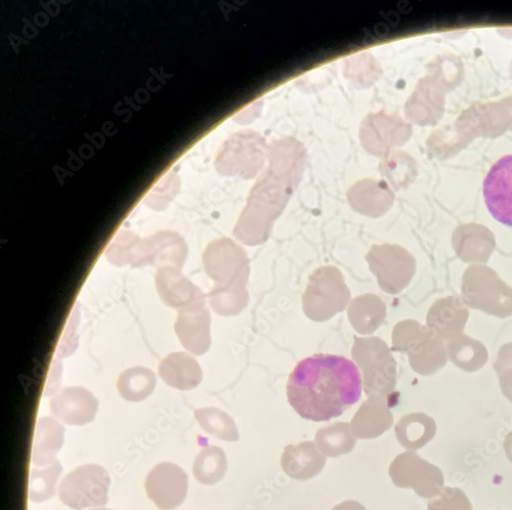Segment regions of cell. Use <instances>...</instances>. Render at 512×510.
Here are the masks:
<instances>
[{
    "instance_id": "obj_7",
    "label": "cell",
    "mask_w": 512,
    "mask_h": 510,
    "mask_svg": "<svg viewBox=\"0 0 512 510\" xmlns=\"http://www.w3.org/2000/svg\"><path fill=\"white\" fill-rule=\"evenodd\" d=\"M145 489L148 497L160 510H174L187 498L189 478L179 465L162 462L148 474Z\"/></svg>"
},
{
    "instance_id": "obj_4",
    "label": "cell",
    "mask_w": 512,
    "mask_h": 510,
    "mask_svg": "<svg viewBox=\"0 0 512 510\" xmlns=\"http://www.w3.org/2000/svg\"><path fill=\"white\" fill-rule=\"evenodd\" d=\"M110 485V476L103 466L85 464L65 476L59 487V497L65 505L76 510L101 507L108 503Z\"/></svg>"
},
{
    "instance_id": "obj_8",
    "label": "cell",
    "mask_w": 512,
    "mask_h": 510,
    "mask_svg": "<svg viewBox=\"0 0 512 510\" xmlns=\"http://www.w3.org/2000/svg\"><path fill=\"white\" fill-rule=\"evenodd\" d=\"M188 253V245L180 234L172 231L157 232L141 240L134 268L176 267L181 270Z\"/></svg>"
},
{
    "instance_id": "obj_21",
    "label": "cell",
    "mask_w": 512,
    "mask_h": 510,
    "mask_svg": "<svg viewBox=\"0 0 512 510\" xmlns=\"http://www.w3.org/2000/svg\"><path fill=\"white\" fill-rule=\"evenodd\" d=\"M315 443L325 457L338 458L354 450L357 438L351 430V424L337 422L319 430Z\"/></svg>"
},
{
    "instance_id": "obj_9",
    "label": "cell",
    "mask_w": 512,
    "mask_h": 510,
    "mask_svg": "<svg viewBox=\"0 0 512 510\" xmlns=\"http://www.w3.org/2000/svg\"><path fill=\"white\" fill-rule=\"evenodd\" d=\"M484 198L492 217L512 227V155L500 158L484 181Z\"/></svg>"
},
{
    "instance_id": "obj_11",
    "label": "cell",
    "mask_w": 512,
    "mask_h": 510,
    "mask_svg": "<svg viewBox=\"0 0 512 510\" xmlns=\"http://www.w3.org/2000/svg\"><path fill=\"white\" fill-rule=\"evenodd\" d=\"M160 300L169 308L184 310L205 301L202 291L176 267H163L155 274Z\"/></svg>"
},
{
    "instance_id": "obj_24",
    "label": "cell",
    "mask_w": 512,
    "mask_h": 510,
    "mask_svg": "<svg viewBox=\"0 0 512 510\" xmlns=\"http://www.w3.org/2000/svg\"><path fill=\"white\" fill-rule=\"evenodd\" d=\"M141 240L142 238L132 231H121L108 246L105 252L106 259L116 267H135Z\"/></svg>"
},
{
    "instance_id": "obj_2",
    "label": "cell",
    "mask_w": 512,
    "mask_h": 510,
    "mask_svg": "<svg viewBox=\"0 0 512 510\" xmlns=\"http://www.w3.org/2000/svg\"><path fill=\"white\" fill-rule=\"evenodd\" d=\"M461 299L468 308L505 319L512 316V288L492 268L469 266L461 284Z\"/></svg>"
},
{
    "instance_id": "obj_19",
    "label": "cell",
    "mask_w": 512,
    "mask_h": 510,
    "mask_svg": "<svg viewBox=\"0 0 512 510\" xmlns=\"http://www.w3.org/2000/svg\"><path fill=\"white\" fill-rule=\"evenodd\" d=\"M449 360L460 370L474 373L482 369L489 354L486 347L479 340L462 334L447 343Z\"/></svg>"
},
{
    "instance_id": "obj_27",
    "label": "cell",
    "mask_w": 512,
    "mask_h": 510,
    "mask_svg": "<svg viewBox=\"0 0 512 510\" xmlns=\"http://www.w3.org/2000/svg\"><path fill=\"white\" fill-rule=\"evenodd\" d=\"M429 510H474L472 502L459 488L447 487L428 503Z\"/></svg>"
},
{
    "instance_id": "obj_23",
    "label": "cell",
    "mask_w": 512,
    "mask_h": 510,
    "mask_svg": "<svg viewBox=\"0 0 512 510\" xmlns=\"http://www.w3.org/2000/svg\"><path fill=\"white\" fill-rule=\"evenodd\" d=\"M200 427L209 435L226 442H238L240 435L234 420L218 408H202L195 411Z\"/></svg>"
},
{
    "instance_id": "obj_12",
    "label": "cell",
    "mask_w": 512,
    "mask_h": 510,
    "mask_svg": "<svg viewBox=\"0 0 512 510\" xmlns=\"http://www.w3.org/2000/svg\"><path fill=\"white\" fill-rule=\"evenodd\" d=\"M175 331L182 346L201 356L210 348V314L205 301L179 311Z\"/></svg>"
},
{
    "instance_id": "obj_18",
    "label": "cell",
    "mask_w": 512,
    "mask_h": 510,
    "mask_svg": "<svg viewBox=\"0 0 512 510\" xmlns=\"http://www.w3.org/2000/svg\"><path fill=\"white\" fill-rule=\"evenodd\" d=\"M395 433L403 448L416 451L434 440L437 434V423L433 417L424 413H411L400 419Z\"/></svg>"
},
{
    "instance_id": "obj_32",
    "label": "cell",
    "mask_w": 512,
    "mask_h": 510,
    "mask_svg": "<svg viewBox=\"0 0 512 510\" xmlns=\"http://www.w3.org/2000/svg\"><path fill=\"white\" fill-rule=\"evenodd\" d=\"M93 510H113V509H108V508H99V509H93Z\"/></svg>"
},
{
    "instance_id": "obj_26",
    "label": "cell",
    "mask_w": 512,
    "mask_h": 510,
    "mask_svg": "<svg viewBox=\"0 0 512 510\" xmlns=\"http://www.w3.org/2000/svg\"><path fill=\"white\" fill-rule=\"evenodd\" d=\"M179 178L172 175L166 176L148 194L145 203L155 210H163L170 201L179 193Z\"/></svg>"
},
{
    "instance_id": "obj_17",
    "label": "cell",
    "mask_w": 512,
    "mask_h": 510,
    "mask_svg": "<svg viewBox=\"0 0 512 510\" xmlns=\"http://www.w3.org/2000/svg\"><path fill=\"white\" fill-rule=\"evenodd\" d=\"M65 428L52 417L38 420L32 450V463L50 466L58 462V454L64 446Z\"/></svg>"
},
{
    "instance_id": "obj_16",
    "label": "cell",
    "mask_w": 512,
    "mask_h": 510,
    "mask_svg": "<svg viewBox=\"0 0 512 510\" xmlns=\"http://www.w3.org/2000/svg\"><path fill=\"white\" fill-rule=\"evenodd\" d=\"M394 416L387 402L369 400L365 402L351 422V430L357 439L373 440L388 432Z\"/></svg>"
},
{
    "instance_id": "obj_13",
    "label": "cell",
    "mask_w": 512,
    "mask_h": 510,
    "mask_svg": "<svg viewBox=\"0 0 512 510\" xmlns=\"http://www.w3.org/2000/svg\"><path fill=\"white\" fill-rule=\"evenodd\" d=\"M469 318L467 306L459 296H447L438 300L430 309L426 324L444 342L464 334Z\"/></svg>"
},
{
    "instance_id": "obj_6",
    "label": "cell",
    "mask_w": 512,
    "mask_h": 510,
    "mask_svg": "<svg viewBox=\"0 0 512 510\" xmlns=\"http://www.w3.org/2000/svg\"><path fill=\"white\" fill-rule=\"evenodd\" d=\"M378 248L381 260L371 251L367 255L371 271L377 276L383 291L397 294L411 282L416 271V261L410 252L399 245L384 244Z\"/></svg>"
},
{
    "instance_id": "obj_10",
    "label": "cell",
    "mask_w": 512,
    "mask_h": 510,
    "mask_svg": "<svg viewBox=\"0 0 512 510\" xmlns=\"http://www.w3.org/2000/svg\"><path fill=\"white\" fill-rule=\"evenodd\" d=\"M51 413L60 421L82 427L93 422L99 410V401L92 392L82 387L66 388L50 401Z\"/></svg>"
},
{
    "instance_id": "obj_22",
    "label": "cell",
    "mask_w": 512,
    "mask_h": 510,
    "mask_svg": "<svg viewBox=\"0 0 512 510\" xmlns=\"http://www.w3.org/2000/svg\"><path fill=\"white\" fill-rule=\"evenodd\" d=\"M228 472V457L226 452L217 446L203 448L193 464L195 479L206 486L221 482Z\"/></svg>"
},
{
    "instance_id": "obj_28",
    "label": "cell",
    "mask_w": 512,
    "mask_h": 510,
    "mask_svg": "<svg viewBox=\"0 0 512 510\" xmlns=\"http://www.w3.org/2000/svg\"><path fill=\"white\" fill-rule=\"evenodd\" d=\"M494 368L497 374L512 368V343H508L499 350Z\"/></svg>"
},
{
    "instance_id": "obj_3",
    "label": "cell",
    "mask_w": 512,
    "mask_h": 510,
    "mask_svg": "<svg viewBox=\"0 0 512 510\" xmlns=\"http://www.w3.org/2000/svg\"><path fill=\"white\" fill-rule=\"evenodd\" d=\"M395 331L405 338L394 339L395 350L408 353L412 368L422 375H431L448 362L447 346L429 327L421 326L417 321H403Z\"/></svg>"
},
{
    "instance_id": "obj_29",
    "label": "cell",
    "mask_w": 512,
    "mask_h": 510,
    "mask_svg": "<svg viewBox=\"0 0 512 510\" xmlns=\"http://www.w3.org/2000/svg\"><path fill=\"white\" fill-rule=\"evenodd\" d=\"M498 375L502 394L512 403V368L506 369Z\"/></svg>"
},
{
    "instance_id": "obj_25",
    "label": "cell",
    "mask_w": 512,
    "mask_h": 510,
    "mask_svg": "<svg viewBox=\"0 0 512 510\" xmlns=\"http://www.w3.org/2000/svg\"><path fill=\"white\" fill-rule=\"evenodd\" d=\"M63 472V467L58 461L47 469L33 470L30 476L29 498L36 503L51 499L56 493V486Z\"/></svg>"
},
{
    "instance_id": "obj_5",
    "label": "cell",
    "mask_w": 512,
    "mask_h": 510,
    "mask_svg": "<svg viewBox=\"0 0 512 510\" xmlns=\"http://www.w3.org/2000/svg\"><path fill=\"white\" fill-rule=\"evenodd\" d=\"M389 475L398 488L412 489L423 499L438 497L445 489L443 472L414 451L398 455L390 465Z\"/></svg>"
},
{
    "instance_id": "obj_20",
    "label": "cell",
    "mask_w": 512,
    "mask_h": 510,
    "mask_svg": "<svg viewBox=\"0 0 512 510\" xmlns=\"http://www.w3.org/2000/svg\"><path fill=\"white\" fill-rule=\"evenodd\" d=\"M157 379L153 371L145 367H133L123 371L117 380L120 396L133 403L143 402L155 391Z\"/></svg>"
},
{
    "instance_id": "obj_31",
    "label": "cell",
    "mask_w": 512,
    "mask_h": 510,
    "mask_svg": "<svg viewBox=\"0 0 512 510\" xmlns=\"http://www.w3.org/2000/svg\"><path fill=\"white\" fill-rule=\"evenodd\" d=\"M503 447L508 460L512 463V432L505 437Z\"/></svg>"
},
{
    "instance_id": "obj_1",
    "label": "cell",
    "mask_w": 512,
    "mask_h": 510,
    "mask_svg": "<svg viewBox=\"0 0 512 510\" xmlns=\"http://www.w3.org/2000/svg\"><path fill=\"white\" fill-rule=\"evenodd\" d=\"M362 378L357 365L335 355H315L298 363L289 376L287 399L302 418L329 421L359 402Z\"/></svg>"
},
{
    "instance_id": "obj_14",
    "label": "cell",
    "mask_w": 512,
    "mask_h": 510,
    "mask_svg": "<svg viewBox=\"0 0 512 510\" xmlns=\"http://www.w3.org/2000/svg\"><path fill=\"white\" fill-rule=\"evenodd\" d=\"M326 457L315 442H303L285 447L281 456L283 472L296 481H308L317 477L326 465Z\"/></svg>"
},
{
    "instance_id": "obj_15",
    "label": "cell",
    "mask_w": 512,
    "mask_h": 510,
    "mask_svg": "<svg viewBox=\"0 0 512 510\" xmlns=\"http://www.w3.org/2000/svg\"><path fill=\"white\" fill-rule=\"evenodd\" d=\"M161 379L169 387L180 391L196 389L202 382V369L198 362L184 352L173 353L165 357L159 367Z\"/></svg>"
},
{
    "instance_id": "obj_30",
    "label": "cell",
    "mask_w": 512,
    "mask_h": 510,
    "mask_svg": "<svg viewBox=\"0 0 512 510\" xmlns=\"http://www.w3.org/2000/svg\"><path fill=\"white\" fill-rule=\"evenodd\" d=\"M331 510H366V508L358 501L348 500L337 504Z\"/></svg>"
}]
</instances>
